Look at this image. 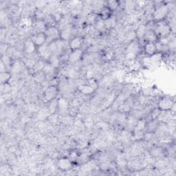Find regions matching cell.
I'll return each instance as SVG.
<instances>
[{"label": "cell", "instance_id": "6da1fadb", "mask_svg": "<svg viewBox=\"0 0 176 176\" xmlns=\"http://www.w3.org/2000/svg\"><path fill=\"white\" fill-rule=\"evenodd\" d=\"M45 34L46 35V42L50 43V44L52 42L57 40L58 37H60L59 31L54 26L50 27L47 29L45 32Z\"/></svg>", "mask_w": 176, "mask_h": 176}, {"label": "cell", "instance_id": "7a4b0ae2", "mask_svg": "<svg viewBox=\"0 0 176 176\" xmlns=\"http://www.w3.org/2000/svg\"><path fill=\"white\" fill-rule=\"evenodd\" d=\"M154 32H156L157 36L159 35L160 37L166 38L169 34V33L171 32V28L167 23L160 22L156 27Z\"/></svg>", "mask_w": 176, "mask_h": 176}, {"label": "cell", "instance_id": "3957f363", "mask_svg": "<svg viewBox=\"0 0 176 176\" xmlns=\"http://www.w3.org/2000/svg\"><path fill=\"white\" fill-rule=\"evenodd\" d=\"M169 8L167 5L160 6L153 12V19L156 21H160L163 19L168 15Z\"/></svg>", "mask_w": 176, "mask_h": 176}, {"label": "cell", "instance_id": "277c9868", "mask_svg": "<svg viewBox=\"0 0 176 176\" xmlns=\"http://www.w3.org/2000/svg\"><path fill=\"white\" fill-rule=\"evenodd\" d=\"M64 48H65L64 41L61 39H57L54 42H52L49 45V48H50L52 54H56V55L61 53L62 50H63Z\"/></svg>", "mask_w": 176, "mask_h": 176}, {"label": "cell", "instance_id": "5b68a950", "mask_svg": "<svg viewBox=\"0 0 176 176\" xmlns=\"http://www.w3.org/2000/svg\"><path fill=\"white\" fill-rule=\"evenodd\" d=\"M173 106V101L169 98H163L158 102V107L161 111H171Z\"/></svg>", "mask_w": 176, "mask_h": 176}, {"label": "cell", "instance_id": "8992f818", "mask_svg": "<svg viewBox=\"0 0 176 176\" xmlns=\"http://www.w3.org/2000/svg\"><path fill=\"white\" fill-rule=\"evenodd\" d=\"M33 43L35 44V46H41L42 45L46 44V35L45 32L42 33H37L34 36L32 37V39Z\"/></svg>", "mask_w": 176, "mask_h": 176}, {"label": "cell", "instance_id": "52a82bcc", "mask_svg": "<svg viewBox=\"0 0 176 176\" xmlns=\"http://www.w3.org/2000/svg\"><path fill=\"white\" fill-rule=\"evenodd\" d=\"M56 94H57V89H56V87L54 85L50 86L45 91V99H46V101H50L54 99Z\"/></svg>", "mask_w": 176, "mask_h": 176}, {"label": "cell", "instance_id": "ba28073f", "mask_svg": "<svg viewBox=\"0 0 176 176\" xmlns=\"http://www.w3.org/2000/svg\"><path fill=\"white\" fill-rule=\"evenodd\" d=\"M38 52L44 57L45 59H49L52 55V52L50 50L49 46L47 44H45L42 46H39Z\"/></svg>", "mask_w": 176, "mask_h": 176}, {"label": "cell", "instance_id": "9c48e42d", "mask_svg": "<svg viewBox=\"0 0 176 176\" xmlns=\"http://www.w3.org/2000/svg\"><path fill=\"white\" fill-rule=\"evenodd\" d=\"M72 34V26L71 25H68L62 29L61 32L60 33V37L62 40L66 41L70 39Z\"/></svg>", "mask_w": 176, "mask_h": 176}, {"label": "cell", "instance_id": "30bf717a", "mask_svg": "<svg viewBox=\"0 0 176 176\" xmlns=\"http://www.w3.org/2000/svg\"><path fill=\"white\" fill-rule=\"evenodd\" d=\"M82 54H83V51L80 49L79 50H72L69 54V56H68V60L71 63H75L76 62L79 61Z\"/></svg>", "mask_w": 176, "mask_h": 176}, {"label": "cell", "instance_id": "8fae6325", "mask_svg": "<svg viewBox=\"0 0 176 176\" xmlns=\"http://www.w3.org/2000/svg\"><path fill=\"white\" fill-rule=\"evenodd\" d=\"M57 166L62 171H67V170H69L72 167V162L70 161V160L63 158L58 160Z\"/></svg>", "mask_w": 176, "mask_h": 176}, {"label": "cell", "instance_id": "7c38bea8", "mask_svg": "<svg viewBox=\"0 0 176 176\" xmlns=\"http://www.w3.org/2000/svg\"><path fill=\"white\" fill-rule=\"evenodd\" d=\"M69 108V103L68 100L64 98H60L58 100V109L61 114H65Z\"/></svg>", "mask_w": 176, "mask_h": 176}, {"label": "cell", "instance_id": "4fadbf2b", "mask_svg": "<svg viewBox=\"0 0 176 176\" xmlns=\"http://www.w3.org/2000/svg\"><path fill=\"white\" fill-rule=\"evenodd\" d=\"M83 45V39L81 37H74L70 42L69 46L72 50H79Z\"/></svg>", "mask_w": 176, "mask_h": 176}, {"label": "cell", "instance_id": "5bb4252c", "mask_svg": "<svg viewBox=\"0 0 176 176\" xmlns=\"http://www.w3.org/2000/svg\"><path fill=\"white\" fill-rule=\"evenodd\" d=\"M158 119L162 122H169L171 121V112L170 111H161Z\"/></svg>", "mask_w": 176, "mask_h": 176}, {"label": "cell", "instance_id": "9a60e30c", "mask_svg": "<svg viewBox=\"0 0 176 176\" xmlns=\"http://www.w3.org/2000/svg\"><path fill=\"white\" fill-rule=\"evenodd\" d=\"M144 51H145V53L147 54L149 56L153 55V54H155L156 51H157L156 44L152 42H148L147 44L145 45V46H144Z\"/></svg>", "mask_w": 176, "mask_h": 176}, {"label": "cell", "instance_id": "2e32d148", "mask_svg": "<svg viewBox=\"0 0 176 176\" xmlns=\"http://www.w3.org/2000/svg\"><path fill=\"white\" fill-rule=\"evenodd\" d=\"M144 39L147 41L148 42L154 43V42L157 39V34L153 30H147L144 36Z\"/></svg>", "mask_w": 176, "mask_h": 176}, {"label": "cell", "instance_id": "e0dca14e", "mask_svg": "<svg viewBox=\"0 0 176 176\" xmlns=\"http://www.w3.org/2000/svg\"><path fill=\"white\" fill-rule=\"evenodd\" d=\"M138 44H137L136 42H132L129 45L127 48L126 50V53H130L136 56L137 53L138 52Z\"/></svg>", "mask_w": 176, "mask_h": 176}, {"label": "cell", "instance_id": "ac0fdd59", "mask_svg": "<svg viewBox=\"0 0 176 176\" xmlns=\"http://www.w3.org/2000/svg\"><path fill=\"white\" fill-rule=\"evenodd\" d=\"M35 44L32 40H28L25 43V51L27 54H32L35 51Z\"/></svg>", "mask_w": 176, "mask_h": 176}, {"label": "cell", "instance_id": "d6986e66", "mask_svg": "<svg viewBox=\"0 0 176 176\" xmlns=\"http://www.w3.org/2000/svg\"><path fill=\"white\" fill-rule=\"evenodd\" d=\"M149 58L152 65H156L160 63V62L162 60V54L160 52H156L153 55L149 56Z\"/></svg>", "mask_w": 176, "mask_h": 176}, {"label": "cell", "instance_id": "ffe728a7", "mask_svg": "<svg viewBox=\"0 0 176 176\" xmlns=\"http://www.w3.org/2000/svg\"><path fill=\"white\" fill-rule=\"evenodd\" d=\"M111 11L108 7H103L101 11V19L103 20H107L111 17Z\"/></svg>", "mask_w": 176, "mask_h": 176}, {"label": "cell", "instance_id": "44dd1931", "mask_svg": "<svg viewBox=\"0 0 176 176\" xmlns=\"http://www.w3.org/2000/svg\"><path fill=\"white\" fill-rule=\"evenodd\" d=\"M147 30V28H146V26L145 25H140V26H138V28H137L136 32V37L138 39H142V37H144V34Z\"/></svg>", "mask_w": 176, "mask_h": 176}, {"label": "cell", "instance_id": "7402d4cb", "mask_svg": "<svg viewBox=\"0 0 176 176\" xmlns=\"http://www.w3.org/2000/svg\"><path fill=\"white\" fill-rule=\"evenodd\" d=\"M34 28L38 33L45 32L47 29H46V23L42 21H38L35 23Z\"/></svg>", "mask_w": 176, "mask_h": 176}, {"label": "cell", "instance_id": "603a6c76", "mask_svg": "<svg viewBox=\"0 0 176 176\" xmlns=\"http://www.w3.org/2000/svg\"><path fill=\"white\" fill-rule=\"evenodd\" d=\"M50 112L49 111L48 107H44V108H42V109H40V111H39L38 113V118L39 120H42L46 119L47 117H48L50 116Z\"/></svg>", "mask_w": 176, "mask_h": 176}, {"label": "cell", "instance_id": "cb8c5ba5", "mask_svg": "<svg viewBox=\"0 0 176 176\" xmlns=\"http://www.w3.org/2000/svg\"><path fill=\"white\" fill-rule=\"evenodd\" d=\"M49 61H50V65L54 68H57L58 66H59L60 60L59 58H58V56L56 55V54H52L51 56H50V58H49Z\"/></svg>", "mask_w": 176, "mask_h": 176}, {"label": "cell", "instance_id": "d4e9b609", "mask_svg": "<svg viewBox=\"0 0 176 176\" xmlns=\"http://www.w3.org/2000/svg\"><path fill=\"white\" fill-rule=\"evenodd\" d=\"M79 89V91L81 92L82 94L85 95L90 94L93 93L94 92V89L89 85H80Z\"/></svg>", "mask_w": 176, "mask_h": 176}, {"label": "cell", "instance_id": "484cf974", "mask_svg": "<svg viewBox=\"0 0 176 176\" xmlns=\"http://www.w3.org/2000/svg\"><path fill=\"white\" fill-rule=\"evenodd\" d=\"M143 151V146L140 143H135L132 146V153H133L135 155H138V154L141 153Z\"/></svg>", "mask_w": 176, "mask_h": 176}, {"label": "cell", "instance_id": "4316f807", "mask_svg": "<svg viewBox=\"0 0 176 176\" xmlns=\"http://www.w3.org/2000/svg\"><path fill=\"white\" fill-rule=\"evenodd\" d=\"M162 154H163V150L160 147L156 146V147L151 149V156L152 157H160V156H162Z\"/></svg>", "mask_w": 176, "mask_h": 176}, {"label": "cell", "instance_id": "83f0119b", "mask_svg": "<svg viewBox=\"0 0 176 176\" xmlns=\"http://www.w3.org/2000/svg\"><path fill=\"white\" fill-rule=\"evenodd\" d=\"M137 122H138V120H137L136 117H135V116H130V117H129L128 118H127L126 125H127V127L130 129L135 128Z\"/></svg>", "mask_w": 176, "mask_h": 176}, {"label": "cell", "instance_id": "f1b7e54d", "mask_svg": "<svg viewBox=\"0 0 176 176\" xmlns=\"http://www.w3.org/2000/svg\"><path fill=\"white\" fill-rule=\"evenodd\" d=\"M105 23V28L107 29H110L111 28H114L116 25V19L114 17H111L110 18H109L107 20L104 21Z\"/></svg>", "mask_w": 176, "mask_h": 176}, {"label": "cell", "instance_id": "f546056e", "mask_svg": "<svg viewBox=\"0 0 176 176\" xmlns=\"http://www.w3.org/2000/svg\"><path fill=\"white\" fill-rule=\"evenodd\" d=\"M58 108V101H55V100H52L50 101V104H49L48 109L50 111V114H54L56 110V109Z\"/></svg>", "mask_w": 176, "mask_h": 176}, {"label": "cell", "instance_id": "4dcf8cb0", "mask_svg": "<svg viewBox=\"0 0 176 176\" xmlns=\"http://www.w3.org/2000/svg\"><path fill=\"white\" fill-rule=\"evenodd\" d=\"M96 21V15L95 13H89L86 17V22L87 24L92 25Z\"/></svg>", "mask_w": 176, "mask_h": 176}, {"label": "cell", "instance_id": "1f68e13d", "mask_svg": "<svg viewBox=\"0 0 176 176\" xmlns=\"http://www.w3.org/2000/svg\"><path fill=\"white\" fill-rule=\"evenodd\" d=\"M129 167H130V169H134V170H138L140 169L141 167V164L139 161H137V160H132L129 162L127 164Z\"/></svg>", "mask_w": 176, "mask_h": 176}, {"label": "cell", "instance_id": "d6a6232c", "mask_svg": "<svg viewBox=\"0 0 176 176\" xmlns=\"http://www.w3.org/2000/svg\"><path fill=\"white\" fill-rule=\"evenodd\" d=\"M146 127V122L144 120H140L138 121L136 123V127H135V130L142 131L144 128Z\"/></svg>", "mask_w": 176, "mask_h": 176}, {"label": "cell", "instance_id": "836d02e7", "mask_svg": "<svg viewBox=\"0 0 176 176\" xmlns=\"http://www.w3.org/2000/svg\"><path fill=\"white\" fill-rule=\"evenodd\" d=\"M95 28L96 30L99 31H102L104 30L105 28V23H104V20L103 19H99L96 21V24H95Z\"/></svg>", "mask_w": 176, "mask_h": 176}, {"label": "cell", "instance_id": "e575fe53", "mask_svg": "<svg viewBox=\"0 0 176 176\" xmlns=\"http://www.w3.org/2000/svg\"><path fill=\"white\" fill-rule=\"evenodd\" d=\"M119 6V3L116 1H109L107 2V7L109 8L111 11H115L118 8Z\"/></svg>", "mask_w": 176, "mask_h": 176}, {"label": "cell", "instance_id": "d590c367", "mask_svg": "<svg viewBox=\"0 0 176 176\" xmlns=\"http://www.w3.org/2000/svg\"><path fill=\"white\" fill-rule=\"evenodd\" d=\"M11 78V74L8 72H1V84H4L6 83L7 81H8Z\"/></svg>", "mask_w": 176, "mask_h": 176}, {"label": "cell", "instance_id": "8d00e7d4", "mask_svg": "<svg viewBox=\"0 0 176 176\" xmlns=\"http://www.w3.org/2000/svg\"><path fill=\"white\" fill-rule=\"evenodd\" d=\"M21 68H22V67H21L20 62H15V63L12 65L11 70L12 72H14V73H18V72L21 71Z\"/></svg>", "mask_w": 176, "mask_h": 176}, {"label": "cell", "instance_id": "74e56055", "mask_svg": "<svg viewBox=\"0 0 176 176\" xmlns=\"http://www.w3.org/2000/svg\"><path fill=\"white\" fill-rule=\"evenodd\" d=\"M130 109H131V107L128 104H127L126 103H122V104H121L120 106L118 107L119 111L122 113L127 112V111L130 110Z\"/></svg>", "mask_w": 176, "mask_h": 176}, {"label": "cell", "instance_id": "f35d334b", "mask_svg": "<svg viewBox=\"0 0 176 176\" xmlns=\"http://www.w3.org/2000/svg\"><path fill=\"white\" fill-rule=\"evenodd\" d=\"M144 137V135L143 133H142V131L135 130L134 134V138L135 140H140L142 139Z\"/></svg>", "mask_w": 176, "mask_h": 176}, {"label": "cell", "instance_id": "ab89813d", "mask_svg": "<svg viewBox=\"0 0 176 176\" xmlns=\"http://www.w3.org/2000/svg\"><path fill=\"white\" fill-rule=\"evenodd\" d=\"M94 163L89 162L87 164L83 165V167H82V169H83V170L82 169V171H91V170H92L94 168Z\"/></svg>", "mask_w": 176, "mask_h": 176}, {"label": "cell", "instance_id": "60d3db41", "mask_svg": "<svg viewBox=\"0 0 176 176\" xmlns=\"http://www.w3.org/2000/svg\"><path fill=\"white\" fill-rule=\"evenodd\" d=\"M117 165H118L119 167L125 168V167L127 166V161L124 158H118V159H117Z\"/></svg>", "mask_w": 176, "mask_h": 176}, {"label": "cell", "instance_id": "b9f144b4", "mask_svg": "<svg viewBox=\"0 0 176 176\" xmlns=\"http://www.w3.org/2000/svg\"><path fill=\"white\" fill-rule=\"evenodd\" d=\"M157 127H158L157 123H156L155 122V120H153V121H152V122H149V124L148 125L147 130L149 132H153L154 130L157 129Z\"/></svg>", "mask_w": 176, "mask_h": 176}, {"label": "cell", "instance_id": "7bdbcfd3", "mask_svg": "<svg viewBox=\"0 0 176 176\" xmlns=\"http://www.w3.org/2000/svg\"><path fill=\"white\" fill-rule=\"evenodd\" d=\"M48 119L50 122L55 124V123H57L58 121L59 120V116H58L57 114H52V115H50V116H49Z\"/></svg>", "mask_w": 176, "mask_h": 176}, {"label": "cell", "instance_id": "ee69618b", "mask_svg": "<svg viewBox=\"0 0 176 176\" xmlns=\"http://www.w3.org/2000/svg\"><path fill=\"white\" fill-rule=\"evenodd\" d=\"M54 68L50 65V64H47L44 67V71L48 74H51L54 71Z\"/></svg>", "mask_w": 176, "mask_h": 176}, {"label": "cell", "instance_id": "f6af8a7d", "mask_svg": "<svg viewBox=\"0 0 176 176\" xmlns=\"http://www.w3.org/2000/svg\"><path fill=\"white\" fill-rule=\"evenodd\" d=\"M88 159H89V157H88V156L86 155V154H82V155L79 156V158H77L78 161H79L80 163H83V164L87 162Z\"/></svg>", "mask_w": 176, "mask_h": 176}, {"label": "cell", "instance_id": "bcb514c9", "mask_svg": "<svg viewBox=\"0 0 176 176\" xmlns=\"http://www.w3.org/2000/svg\"><path fill=\"white\" fill-rule=\"evenodd\" d=\"M161 112V110L160 109H155L152 111L151 112V118L152 120H156V118H158L159 115Z\"/></svg>", "mask_w": 176, "mask_h": 176}, {"label": "cell", "instance_id": "7dc6e473", "mask_svg": "<svg viewBox=\"0 0 176 176\" xmlns=\"http://www.w3.org/2000/svg\"><path fill=\"white\" fill-rule=\"evenodd\" d=\"M135 7V4L133 1H127L126 4H125V8H126V11L132 12L134 10Z\"/></svg>", "mask_w": 176, "mask_h": 176}, {"label": "cell", "instance_id": "c3c4849f", "mask_svg": "<svg viewBox=\"0 0 176 176\" xmlns=\"http://www.w3.org/2000/svg\"><path fill=\"white\" fill-rule=\"evenodd\" d=\"M135 38H136V32H134V31H131V32H129L126 35V39H127L128 41H132L134 40Z\"/></svg>", "mask_w": 176, "mask_h": 176}, {"label": "cell", "instance_id": "681fc988", "mask_svg": "<svg viewBox=\"0 0 176 176\" xmlns=\"http://www.w3.org/2000/svg\"><path fill=\"white\" fill-rule=\"evenodd\" d=\"M66 72H67L66 73H67L68 77H69L70 78H74L75 77L76 71L75 70H74L73 69H68L67 70V71Z\"/></svg>", "mask_w": 176, "mask_h": 176}, {"label": "cell", "instance_id": "f907efd6", "mask_svg": "<svg viewBox=\"0 0 176 176\" xmlns=\"http://www.w3.org/2000/svg\"><path fill=\"white\" fill-rule=\"evenodd\" d=\"M89 86H90V87H91L92 88H93V89L95 90V89H96L97 87H98V85H97L96 82V81H94V80L93 79H89Z\"/></svg>", "mask_w": 176, "mask_h": 176}, {"label": "cell", "instance_id": "816d5d0a", "mask_svg": "<svg viewBox=\"0 0 176 176\" xmlns=\"http://www.w3.org/2000/svg\"><path fill=\"white\" fill-rule=\"evenodd\" d=\"M1 62L3 63L4 64L5 66L9 65L10 64V61H9V58L7 56L4 55L2 56V58H1Z\"/></svg>", "mask_w": 176, "mask_h": 176}, {"label": "cell", "instance_id": "f5cc1de1", "mask_svg": "<svg viewBox=\"0 0 176 176\" xmlns=\"http://www.w3.org/2000/svg\"><path fill=\"white\" fill-rule=\"evenodd\" d=\"M113 55H114V54H113V52L111 51H109L106 52V54H105V59L107 60H110L111 58H112Z\"/></svg>", "mask_w": 176, "mask_h": 176}, {"label": "cell", "instance_id": "db71d44e", "mask_svg": "<svg viewBox=\"0 0 176 176\" xmlns=\"http://www.w3.org/2000/svg\"><path fill=\"white\" fill-rule=\"evenodd\" d=\"M94 72L92 71H87V77L89 79H92L93 78Z\"/></svg>", "mask_w": 176, "mask_h": 176}]
</instances>
